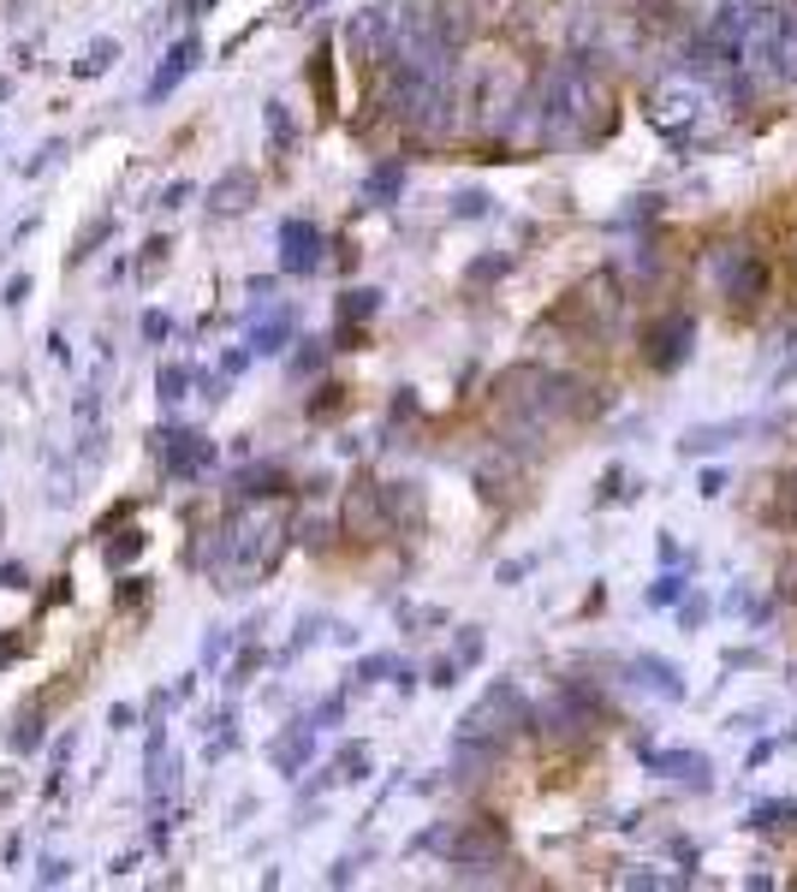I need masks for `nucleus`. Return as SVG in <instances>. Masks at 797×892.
I'll list each match as a JSON object with an SVG mask.
<instances>
[{
  "label": "nucleus",
  "instance_id": "nucleus-3",
  "mask_svg": "<svg viewBox=\"0 0 797 892\" xmlns=\"http://www.w3.org/2000/svg\"><path fill=\"white\" fill-rule=\"evenodd\" d=\"M416 851H440L452 869H488L506 857V821L500 815H464V821H440L416 833Z\"/></svg>",
  "mask_w": 797,
  "mask_h": 892
},
{
  "label": "nucleus",
  "instance_id": "nucleus-55",
  "mask_svg": "<svg viewBox=\"0 0 797 892\" xmlns=\"http://www.w3.org/2000/svg\"><path fill=\"white\" fill-rule=\"evenodd\" d=\"M774 749H780V738H768V744H756V749H750V768H762V761L774 756Z\"/></svg>",
  "mask_w": 797,
  "mask_h": 892
},
{
  "label": "nucleus",
  "instance_id": "nucleus-7",
  "mask_svg": "<svg viewBox=\"0 0 797 892\" xmlns=\"http://www.w3.org/2000/svg\"><path fill=\"white\" fill-rule=\"evenodd\" d=\"M155 453H161L173 482H191L214 464V441L202 435V429H155Z\"/></svg>",
  "mask_w": 797,
  "mask_h": 892
},
{
  "label": "nucleus",
  "instance_id": "nucleus-6",
  "mask_svg": "<svg viewBox=\"0 0 797 892\" xmlns=\"http://www.w3.org/2000/svg\"><path fill=\"white\" fill-rule=\"evenodd\" d=\"M690 339H697V315L667 310L661 322H649V334H643V363L661 369V375H673V369L690 357Z\"/></svg>",
  "mask_w": 797,
  "mask_h": 892
},
{
  "label": "nucleus",
  "instance_id": "nucleus-42",
  "mask_svg": "<svg viewBox=\"0 0 797 892\" xmlns=\"http://www.w3.org/2000/svg\"><path fill=\"white\" fill-rule=\"evenodd\" d=\"M0 590H30V571H24L18 559H7V566H0Z\"/></svg>",
  "mask_w": 797,
  "mask_h": 892
},
{
  "label": "nucleus",
  "instance_id": "nucleus-13",
  "mask_svg": "<svg viewBox=\"0 0 797 892\" xmlns=\"http://www.w3.org/2000/svg\"><path fill=\"white\" fill-rule=\"evenodd\" d=\"M346 530H351V535H363V542L387 530L382 488H375V482H358V488H351V500H346Z\"/></svg>",
  "mask_w": 797,
  "mask_h": 892
},
{
  "label": "nucleus",
  "instance_id": "nucleus-46",
  "mask_svg": "<svg viewBox=\"0 0 797 892\" xmlns=\"http://www.w3.org/2000/svg\"><path fill=\"white\" fill-rule=\"evenodd\" d=\"M339 714H346V703H339V696H327V703H322V708L310 714V726H334Z\"/></svg>",
  "mask_w": 797,
  "mask_h": 892
},
{
  "label": "nucleus",
  "instance_id": "nucleus-43",
  "mask_svg": "<svg viewBox=\"0 0 797 892\" xmlns=\"http://www.w3.org/2000/svg\"><path fill=\"white\" fill-rule=\"evenodd\" d=\"M167 334H173V322H167L161 310H149V315H144V339H155V346H161Z\"/></svg>",
  "mask_w": 797,
  "mask_h": 892
},
{
  "label": "nucleus",
  "instance_id": "nucleus-23",
  "mask_svg": "<svg viewBox=\"0 0 797 892\" xmlns=\"http://www.w3.org/2000/svg\"><path fill=\"white\" fill-rule=\"evenodd\" d=\"M262 120H269V144H274V156H286V149L298 144V132H292V113H286V101H269V108H262Z\"/></svg>",
  "mask_w": 797,
  "mask_h": 892
},
{
  "label": "nucleus",
  "instance_id": "nucleus-11",
  "mask_svg": "<svg viewBox=\"0 0 797 892\" xmlns=\"http://www.w3.org/2000/svg\"><path fill=\"white\" fill-rule=\"evenodd\" d=\"M197 60H202V42H197V30H191V36H179V42L161 54V66H155V78H149L144 101H167L173 89H179V84L197 72Z\"/></svg>",
  "mask_w": 797,
  "mask_h": 892
},
{
  "label": "nucleus",
  "instance_id": "nucleus-40",
  "mask_svg": "<svg viewBox=\"0 0 797 892\" xmlns=\"http://www.w3.org/2000/svg\"><path fill=\"white\" fill-rule=\"evenodd\" d=\"M120 607H137V602H149V578H120V595H113Z\"/></svg>",
  "mask_w": 797,
  "mask_h": 892
},
{
  "label": "nucleus",
  "instance_id": "nucleus-25",
  "mask_svg": "<svg viewBox=\"0 0 797 892\" xmlns=\"http://www.w3.org/2000/svg\"><path fill=\"white\" fill-rule=\"evenodd\" d=\"M144 542H149L144 530H113V542H101V559H108V566H125V559L144 554Z\"/></svg>",
  "mask_w": 797,
  "mask_h": 892
},
{
  "label": "nucleus",
  "instance_id": "nucleus-47",
  "mask_svg": "<svg viewBox=\"0 0 797 892\" xmlns=\"http://www.w3.org/2000/svg\"><path fill=\"white\" fill-rule=\"evenodd\" d=\"M339 393H346V387H322V399H310V417H327V411H339Z\"/></svg>",
  "mask_w": 797,
  "mask_h": 892
},
{
  "label": "nucleus",
  "instance_id": "nucleus-54",
  "mask_svg": "<svg viewBox=\"0 0 797 892\" xmlns=\"http://www.w3.org/2000/svg\"><path fill=\"white\" fill-rule=\"evenodd\" d=\"M530 566H536V559H512V566H500V583H518Z\"/></svg>",
  "mask_w": 797,
  "mask_h": 892
},
{
  "label": "nucleus",
  "instance_id": "nucleus-56",
  "mask_svg": "<svg viewBox=\"0 0 797 892\" xmlns=\"http://www.w3.org/2000/svg\"><path fill=\"white\" fill-rule=\"evenodd\" d=\"M0 96H7V78H0Z\"/></svg>",
  "mask_w": 797,
  "mask_h": 892
},
{
  "label": "nucleus",
  "instance_id": "nucleus-5",
  "mask_svg": "<svg viewBox=\"0 0 797 892\" xmlns=\"http://www.w3.org/2000/svg\"><path fill=\"white\" fill-rule=\"evenodd\" d=\"M708 274H714V286H720L726 303H756L768 292V262L756 257L750 245H714Z\"/></svg>",
  "mask_w": 797,
  "mask_h": 892
},
{
  "label": "nucleus",
  "instance_id": "nucleus-33",
  "mask_svg": "<svg viewBox=\"0 0 797 892\" xmlns=\"http://www.w3.org/2000/svg\"><path fill=\"white\" fill-rule=\"evenodd\" d=\"M322 363H327V346H322V339H303V351L292 357V375H315Z\"/></svg>",
  "mask_w": 797,
  "mask_h": 892
},
{
  "label": "nucleus",
  "instance_id": "nucleus-4",
  "mask_svg": "<svg viewBox=\"0 0 797 892\" xmlns=\"http://www.w3.org/2000/svg\"><path fill=\"white\" fill-rule=\"evenodd\" d=\"M530 732V696L512 679H495L471 708L459 714V732L452 738H476V744H506V738Z\"/></svg>",
  "mask_w": 797,
  "mask_h": 892
},
{
  "label": "nucleus",
  "instance_id": "nucleus-32",
  "mask_svg": "<svg viewBox=\"0 0 797 892\" xmlns=\"http://www.w3.org/2000/svg\"><path fill=\"white\" fill-rule=\"evenodd\" d=\"M685 590H690V583L678 578V571H667V578H655V590H649V607H673V602H678V595H685Z\"/></svg>",
  "mask_w": 797,
  "mask_h": 892
},
{
  "label": "nucleus",
  "instance_id": "nucleus-22",
  "mask_svg": "<svg viewBox=\"0 0 797 892\" xmlns=\"http://www.w3.org/2000/svg\"><path fill=\"white\" fill-rule=\"evenodd\" d=\"M113 60H120V42H113V36H96L90 48H84V60L72 72H78V78H101V72L113 66Z\"/></svg>",
  "mask_w": 797,
  "mask_h": 892
},
{
  "label": "nucleus",
  "instance_id": "nucleus-24",
  "mask_svg": "<svg viewBox=\"0 0 797 892\" xmlns=\"http://www.w3.org/2000/svg\"><path fill=\"white\" fill-rule=\"evenodd\" d=\"M399 190H404V168H399V161H387V168H375V173H370L363 197H370V202H394Z\"/></svg>",
  "mask_w": 797,
  "mask_h": 892
},
{
  "label": "nucleus",
  "instance_id": "nucleus-10",
  "mask_svg": "<svg viewBox=\"0 0 797 892\" xmlns=\"http://www.w3.org/2000/svg\"><path fill=\"white\" fill-rule=\"evenodd\" d=\"M625 679L637 684L643 696H655V703H685V679H678V667L661 660V655H631Z\"/></svg>",
  "mask_w": 797,
  "mask_h": 892
},
{
  "label": "nucleus",
  "instance_id": "nucleus-44",
  "mask_svg": "<svg viewBox=\"0 0 797 892\" xmlns=\"http://www.w3.org/2000/svg\"><path fill=\"white\" fill-rule=\"evenodd\" d=\"M780 518H797V470L780 482Z\"/></svg>",
  "mask_w": 797,
  "mask_h": 892
},
{
  "label": "nucleus",
  "instance_id": "nucleus-38",
  "mask_svg": "<svg viewBox=\"0 0 797 892\" xmlns=\"http://www.w3.org/2000/svg\"><path fill=\"white\" fill-rule=\"evenodd\" d=\"M459 672H464V667L447 655V660H435V667H428V684H435V691H452V684H459Z\"/></svg>",
  "mask_w": 797,
  "mask_h": 892
},
{
  "label": "nucleus",
  "instance_id": "nucleus-49",
  "mask_svg": "<svg viewBox=\"0 0 797 892\" xmlns=\"http://www.w3.org/2000/svg\"><path fill=\"white\" fill-rule=\"evenodd\" d=\"M298 535H303V542H310V547H322V542H327V524H322V518H303V524H298Z\"/></svg>",
  "mask_w": 797,
  "mask_h": 892
},
{
  "label": "nucleus",
  "instance_id": "nucleus-52",
  "mask_svg": "<svg viewBox=\"0 0 797 892\" xmlns=\"http://www.w3.org/2000/svg\"><path fill=\"white\" fill-rule=\"evenodd\" d=\"M702 494L714 500V494H726V470H702Z\"/></svg>",
  "mask_w": 797,
  "mask_h": 892
},
{
  "label": "nucleus",
  "instance_id": "nucleus-14",
  "mask_svg": "<svg viewBox=\"0 0 797 892\" xmlns=\"http://www.w3.org/2000/svg\"><path fill=\"white\" fill-rule=\"evenodd\" d=\"M310 756H315V726H310V720H298L292 732H281V738L269 744V761H274L281 773H303V768H310Z\"/></svg>",
  "mask_w": 797,
  "mask_h": 892
},
{
  "label": "nucleus",
  "instance_id": "nucleus-20",
  "mask_svg": "<svg viewBox=\"0 0 797 892\" xmlns=\"http://www.w3.org/2000/svg\"><path fill=\"white\" fill-rule=\"evenodd\" d=\"M173 792H179V756L155 749V756H149V803H167Z\"/></svg>",
  "mask_w": 797,
  "mask_h": 892
},
{
  "label": "nucleus",
  "instance_id": "nucleus-18",
  "mask_svg": "<svg viewBox=\"0 0 797 892\" xmlns=\"http://www.w3.org/2000/svg\"><path fill=\"white\" fill-rule=\"evenodd\" d=\"M292 339V310H269L257 327H250V357H269Z\"/></svg>",
  "mask_w": 797,
  "mask_h": 892
},
{
  "label": "nucleus",
  "instance_id": "nucleus-51",
  "mask_svg": "<svg viewBox=\"0 0 797 892\" xmlns=\"http://www.w3.org/2000/svg\"><path fill=\"white\" fill-rule=\"evenodd\" d=\"M137 720V714H132V703H113L108 708V726H113V732H125V726H132Z\"/></svg>",
  "mask_w": 797,
  "mask_h": 892
},
{
  "label": "nucleus",
  "instance_id": "nucleus-39",
  "mask_svg": "<svg viewBox=\"0 0 797 892\" xmlns=\"http://www.w3.org/2000/svg\"><path fill=\"white\" fill-rule=\"evenodd\" d=\"M387 672H399V660H394V655H370V660L358 667V679L375 684V679H387Z\"/></svg>",
  "mask_w": 797,
  "mask_h": 892
},
{
  "label": "nucleus",
  "instance_id": "nucleus-29",
  "mask_svg": "<svg viewBox=\"0 0 797 892\" xmlns=\"http://www.w3.org/2000/svg\"><path fill=\"white\" fill-rule=\"evenodd\" d=\"M370 773V744H346L334 761V780H363Z\"/></svg>",
  "mask_w": 797,
  "mask_h": 892
},
{
  "label": "nucleus",
  "instance_id": "nucleus-31",
  "mask_svg": "<svg viewBox=\"0 0 797 892\" xmlns=\"http://www.w3.org/2000/svg\"><path fill=\"white\" fill-rule=\"evenodd\" d=\"M483 624H464L459 631V648H452V660H459V667H476V660H483Z\"/></svg>",
  "mask_w": 797,
  "mask_h": 892
},
{
  "label": "nucleus",
  "instance_id": "nucleus-17",
  "mask_svg": "<svg viewBox=\"0 0 797 892\" xmlns=\"http://www.w3.org/2000/svg\"><path fill=\"white\" fill-rule=\"evenodd\" d=\"M382 512H387V524H416V518H423L416 482H382Z\"/></svg>",
  "mask_w": 797,
  "mask_h": 892
},
{
  "label": "nucleus",
  "instance_id": "nucleus-19",
  "mask_svg": "<svg viewBox=\"0 0 797 892\" xmlns=\"http://www.w3.org/2000/svg\"><path fill=\"white\" fill-rule=\"evenodd\" d=\"M7 744L18 749V756H30V749L42 744V703H36V696H30V703H24L18 714H12V732H7Z\"/></svg>",
  "mask_w": 797,
  "mask_h": 892
},
{
  "label": "nucleus",
  "instance_id": "nucleus-45",
  "mask_svg": "<svg viewBox=\"0 0 797 892\" xmlns=\"http://www.w3.org/2000/svg\"><path fill=\"white\" fill-rule=\"evenodd\" d=\"M24 298H30V274H12L7 280V310H18Z\"/></svg>",
  "mask_w": 797,
  "mask_h": 892
},
{
  "label": "nucleus",
  "instance_id": "nucleus-26",
  "mask_svg": "<svg viewBox=\"0 0 797 892\" xmlns=\"http://www.w3.org/2000/svg\"><path fill=\"white\" fill-rule=\"evenodd\" d=\"M327 48H315V60H310V84H315V101H322V113H334V66H327Z\"/></svg>",
  "mask_w": 797,
  "mask_h": 892
},
{
  "label": "nucleus",
  "instance_id": "nucleus-2",
  "mask_svg": "<svg viewBox=\"0 0 797 892\" xmlns=\"http://www.w3.org/2000/svg\"><path fill=\"white\" fill-rule=\"evenodd\" d=\"M281 554H286V518L257 506V512L226 518V524L214 530L209 554H197V559L209 566V578L221 583V590H250L257 578H269V571L281 566Z\"/></svg>",
  "mask_w": 797,
  "mask_h": 892
},
{
  "label": "nucleus",
  "instance_id": "nucleus-27",
  "mask_svg": "<svg viewBox=\"0 0 797 892\" xmlns=\"http://www.w3.org/2000/svg\"><path fill=\"white\" fill-rule=\"evenodd\" d=\"M750 827H762V833L797 827V803H762V809H750Z\"/></svg>",
  "mask_w": 797,
  "mask_h": 892
},
{
  "label": "nucleus",
  "instance_id": "nucleus-30",
  "mask_svg": "<svg viewBox=\"0 0 797 892\" xmlns=\"http://www.w3.org/2000/svg\"><path fill=\"white\" fill-rule=\"evenodd\" d=\"M262 667V648L257 643H250V636H245V648H238V660H233V667H226V684H233V691H238V684H250V672H257Z\"/></svg>",
  "mask_w": 797,
  "mask_h": 892
},
{
  "label": "nucleus",
  "instance_id": "nucleus-21",
  "mask_svg": "<svg viewBox=\"0 0 797 892\" xmlns=\"http://www.w3.org/2000/svg\"><path fill=\"white\" fill-rule=\"evenodd\" d=\"M375 310H382V292H375V286H358V292L339 298V322H346V327H363Z\"/></svg>",
  "mask_w": 797,
  "mask_h": 892
},
{
  "label": "nucleus",
  "instance_id": "nucleus-37",
  "mask_svg": "<svg viewBox=\"0 0 797 892\" xmlns=\"http://www.w3.org/2000/svg\"><path fill=\"white\" fill-rule=\"evenodd\" d=\"M452 214H459V221H476V214H488V197H483V190H459Z\"/></svg>",
  "mask_w": 797,
  "mask_h": 892
},
{
  "label": "nucleus",
  "instance_id": "nucleus-9",
  "mask_svg": "<svg viewBox=\"0 0 797 892\" xmlns=\"http://www.w3.org/2000/svg\"><path fill=\"white\" fill-rule=\"evenodd\" d=\"M322 250H327V238L315 221L281 226V274H315V268H322Z\"/></svg>",
  "mask_w": 797,
  "mask_h": 892
},
{
  "label": "nucleus",
  "instance_id": "nucleus-53",
  "mask_svg": "<svg viewBox=\"0 0 797 892\" xmlns=\"http://www.w3.org/2000/svg\"><path fill=\"white\" fill-rule=\"evenodd\" d=\"M221 369H226V375H245V369H250V351H226Z\"/></svg>",
  "mask_w": 797,
  "mask_h": 892
},
{
  "label": "nucleus",
  "instance_id": "nucleus-41",
  "mask_svg": "<svg viewBox=\"0 0 797 892\" xmlns=\"http://www.w3.org/2000/svg\"><path fill=\"white\" fill-rule=\"evenodd\" d=\"M506 268H512V257H483V262H471V280H500Z\"/></svg>",
  "mask_w": 797,
  "mask_h": 892
},
{
  "label": "nucleus",
  "instance_id": "nucleus-34",
  "mask_svg": "<svg viewBox=\"0 0 797 892\" xmlns=\"http://www.w3.org/2000/svg\"><path fill=\"white\" fill-rule=\"evenodd\" d=\"M708 619V595H697V590H685V602H678V624L685 631H697V624Z\"/></svg>",
  "mask_w": 797,
  "mask_h": 892
},
{
  "label": "nucleus",
  "instance_id": "nucleus-12",
  "mask_svg": "<svg viewBox=\"0 0 797 892\" xmlns=\"http://www.w3.org/2000/svg\"><path fill=\"white\" fill-rule=\"evenodd\" d=\"M643 768L661 780H685L690 792H708V756L702 749H643Z\"/></svg>",
  "mask_w": 797,
  "mask_h": 892
},
{
  "label": "nucleus",
  "instance_id": "nucleus-8",
  "mask_svg": "<svg viewBox=\"0 0 797 892\" xmlns=\"http://www.w3.org/2000/svg\"><path fill=\"white\" fill-rule=\"evenodd\" d=\"M702 113V84L697 78H678V84H667V89H655V101H649V120L661 125L667 137H678V125H690Z\"/></svg>",
  "mask_w": 797,
  "mask_h": 892
},
{
  "label": "nucleus",
  "instance_id": "nucleus-28",
  "mask_svg": "<svg viewBox=\"0 0 797 892\" xmlns=\"http://www.w3.org/2000/svg\"><path fill=\"white\" fill-rule=\"evenodd\" d=\"M155 387H161V405H179L185 387H191V369H185V363H161Z\"/></svg>",
  "mask_w": 797,
  "mask_h": 892
},
{
  "label": "nucleus",
  "instance_id": "nucleus-50",
  "mask_svg": "<svg viewBox=\"0 0 797 892\" xmlns=\"http://www.w3.org/2000/svg\"><path fill=\"white\" fill-rule=\"evenodd\" d=\"M18 655H24V636H18V631H12V636H0V667H12Z\"/></svg>",
  "mask_w": 797,
  "mask_h": 892
},
{
  "label": "nucleus",
  "instance_id": "nucleus-16",
  "mask_svg": "<svg viewBox=\"0 0 797 892\" xmlns=\"http://www.w3.org/2000/svg\"><path fill=\"white\" fill-rule=\"evenodd\" d=\"M281 488H286V470L281 464H250V470H238V476H233L238 500H274Z\"/></svg>",
  "mask_w": 797,
  "mask_h": 892
},
{
  "label": "nucleus",
  "instance_id": "nucleus-15",
  "mask_svg": "<svg viewBox=\"0 0 797 892\" xmlns=\"http://www.w3.org/2000/svg\"><path fill=\"white\" fill-rule=\"evenodd\" d=\"M250 202H257V173L233 168V173L214 178V190H209V209H214V214H245Z\"/></svg>",
  "mask_w": 797,
  "mask_h": 892
},
{
  "label": "nucleus",
  "instance_id": "nucleus-35",
  "mask_svg": "<svg viewBox=\"0 0 797 892\" xmlns=\"http://www.w3.org/2000/svg\"><path fill=\"white\" fill-rule=\"evenodd\" d=\"M72 744H78V738H72V732H60L54 756H48V785H60V773H66V761H72Z\"/></svg>",
  "mask_w": 797,
  "mask_h": 892
},
{
  "label": "nucleus",
  "instance_id": "nucleus-1",
  "mask_svg": "<svg viewBox=\"0 0 797 892\" xmlns=\"http://www.w3.org/2000/svg\"><path fill=\"white\" fill-rule=\"evenodd\" d=\"M530 137L548 149L572 144V137L589 132V108H607V89H601V72L589 54H565L553 60L548 72L530 89Z\"/></svg>",
  "mask_w": 797,
  "mask_h": 892
},
{
  "label": "nucleus",
  "instance_id": "nucleus-36",
  "mask_svg": "<svg viewBox=\"0 0 797 892\" xmlns=\"http://www.w3.org/2000/svg\"><path fill=\"white\" fill-rule=\"evenodd\" d=\"M66 875H72L66 857H42V863H36V887H60Z\"/></svg>",
  "mask_w": 797,
  "mask_h": 892
},
{
  "label": "nucleus",
  "instance_id": "nucleus-48",
  "mask_svg": "<svg viewBox=\"0 0 797 892\" xmlns=\"http://www.w3.org/2000/svg\"><path fill=\"white\" fill-rule=\"evenodd\" d=\"M197 197V190L191 185H185V178H179V185H167V197H161V209H185V202H191Z\"/></svg>",
  "mask_w": 797,
  "mask_h": 892
}]
</instances>
